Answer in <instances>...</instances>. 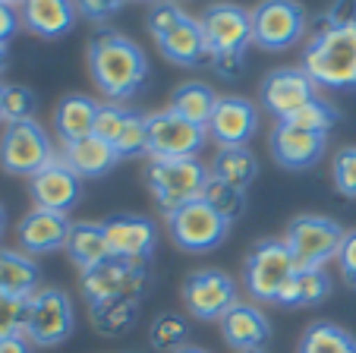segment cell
Wrapping results in <instances>:
<instances>
[{
    "label": "cell",
    "mask_w": 356,
    "mask_h": 353,
    "mask_svg": "<svg viewBox=\"0 0 356 353\" xmlns=\"http://www.w3.org/2000/svg\"><path fill=\"white\" fill-rule=\"evenodd\" d=\"M0 353H32V344H29L26 334L22 338H7L0 340Z\"/></svg>",
    "instance_id": "obj_43"
},
{
    "label": "cell",
    "mask_w": 356,
    "mask_h": 353,
    "mask_svg": "<svg viewBox=\"0 0 356 353\" xmlns=\"http://www.w3.org/2000/svg\"><path fill=\"white\" fill-rule=\"evenodd\" d=\"M168 233L183 253H211L230 233V224L209 205L205 199H195L189 205L168 212Z\"/></svg>",
    "instance_id": "obj_9"
},
{
    "label": "cell",
    "mask_w": 356,
    "mask_h": 353,
    "mask_svg": "<svg viewBox=\"0 0 356 353\" xmlns=\"http://www.w3.org/2000/svg\"><path fill=\"white\" fill-rule=\"evenodd\" d=\"M183 16L186 13H183L180 3H174V0H158V3H152V13H148V32L155 35V41H158L161 35H168Z\"/></svg>",
    "instance_id": "obj_39"
},
{
    "label": "cell",
    "mask_w": 356,
    "mask_h": 353,
    "mask_svg": "<svg viewBox=\"0 0 356 353\" xmlns=\"http://www.w3.org/2000/svg\"><path fill=\"white\" fill-rule=\"evenodd\" d=\"M148 130V148L145 155H152V161H180V158H195L209 139V130L199 123H189L186 117H180L177 111L164 107L145 117Z\"/></svg>",
    "instance_id": "obj_7"
},
{
    "label": "cell",
    "mask_w": 356,
    "mask_h": 353,
    "mask_svg": "<svg viewBox=\"0 0 356 353\" xmlns=\"http://www.w3.org/2000/svg\"><path fill=\"white\" fill-rule=\"evenodd\" d=\"M41 268L32 256L16 249H0V297L29 300L41 290Z\"/></svg>",
    "instance_id": "obj_23"
},
{
    "label": "cell",
    "mask_w": 356,
    "mask_h": 353,
    "mask_svg": "<svg viewBox=\"0 0 356 353\" xmlns=\"http://www.w3.org/2000/svg\"><path fill=\"white\" fill-rule=\"evenodd\" d=\"M101 227H104V237H108L114 259L148 262V256L155 253L158 230L142 214H111V218L101 221Z\"/></svg>",
    "instance_id": "obj_16"
},
{
    "label": "cell",
    "mask_w": 356,
    "mask_h": 353,
    "mask_svg": "<svg viewBox=\"0 0 356 353\" xmlns=\"http://www.w3.org/2000/svg\"><path fill=\"white\" fill-rule=\"evenodd\" d=\"M51 136L38 120L7 123L0 136V167L13 177H35L47 161H54Z\"/></svg>",
    "instance_id": "obj_10"
},
{
    "label": "cell",
    "mask_w": 356,
    "mask_h": 353,
    "mask_svg": "<svg viewBox=\"0 0 356 353\" xmlns=\"http://www.w3.org/2000/svg\"><path fill=\"white\" fill-rule=\"evenodd\" d=\"M309 29L306 10L296 0H262L252 7V45L281 54L302 41Z\"/></svg>",
    "instance_id": "obj_6"
},
{
    "label": "cell",
    "mask_w": 356,
    "mask_h": 353,
    "mask_svg": "<svg viewBox=\"0 0 356 353\" xmlns=\"http://www.w3.org/2000/svg\"><path fill=\"white\" fill-rule=\"evenodd\" d=\"M148 3H158V0H148Z\"/></svg>",
    "instance_id": "obj_50"
},
{
    "label": "cell",
    "mask_w": 356,
    "mask_h": 353,
    "mask_svg": "<svg viewBox=\"0 0 356 353\" xmlns=\"http://www.w3.org/2000/svg\"><path fill=\"white\" fill-rule=\"evenodd\" d=\"M249 353H265V350H249Z\"/></svg>",
    "instance_id": "obj_49"
},
{
    "label": "cell",
    "mask_w": 356,
    "mask_h": 353,
    "mask_svg": "<svg viewBox=\"0 0 356 353\" xmlns=\"http://www.w3.org/2000/svg\"><path fill=\"white\" fill-rule=\"evenodd\" d=\"M209 63L221 76L234 79L243 67V54L252 45V10L240 3H211L199 16Z\"/></svg>",
    "instance_id": "obj_3"
},
{
    "label": "cell",
    "mask_w": 356,
    "mask_h": 353,
    "mask_svg": "<svg viewBox=\"0 0 356 353\" xmlns=\"http://www.w3.org/2000/svg\"><path fill=\"white\" fill-rule=\"evenodd\" d=\"M318 98V86L309 79L302 67H281L271 70L259 86V104L275 117L277 123L290 120L296 111Z\"/></svg>",
    "instance_id": "obj_14"
},
{
    "label": "cell",
    "mask_w": 356,
    "mask_h": 353,
    "mask_svg": "<svg viewBox=\"0 0 356 353\" xmlns=\"http://www.w3.org/2000/svg\"><path fill=\"white\" fill-rule=\"evenodd\" d=\"M0 3H10V7H19L22 0H0Z\"/></svg>",
    "instance_id": "obj_48"
},
{
    "label": "cell",
    "mask_w": 356,
    "mask_h": 353,
    "mask_svg": "<svg viewBox=\"0 0 356 353\" xmlns=\"http://www.w3.org/2000/svg\"><path fill=\"white\" fill-rule=\"evenodd\" d=\"M0 120H3V82H0Z\"/></svg>",
    "instance_id": "obj_47"
},
{
    "label": "cell",
    "mask_w": 356,
    "mask_h": 353,
    "mask_svg": "<svg viewBox=\"0 0 356 353\" xmlns=\"http://www.w3.org/2000/svg\"><path fill=\"white\" fill-rule=\"evenodd\" d=\"M296 353H356V338L334 322H312Z\"/></svg>",
    "instance_id": "obj_31"
},
{
    "label": "cell",
    "mask_w": 356,
    "mask_h": 353,
    "mask_svg": "<svg viewBox=\"0 0 356 353\" xmlns=\"http://www.w3.org/2000/svg\"><path fill=\"white\" fill-rule=\"evenodd\" d=\"M35 111H38V98H35L32 88L3 82V123L35 120Z\"/></svg>",
    "instance_id": "obj_35"
},
{
    "label": "cell",
    "mask_w": 356,
    "mask_h": 353,
    "mask_svg": "<svg viewBox=\"0 0 356 353\" xmlns=\"http://www.w3.org/2000/svg\"><path fill=\"white\" fill-rule=\"evenodd\" d=\"M337 120H341V111H337L331 101L316 98V101H309L302 111H296L293 117H290V120H284V123L300 127V130H309V133H325V136H328L331 130L337 127Z\"/></svg>",
    "instance_id": "obj_33"
},
{
    "label": "cell",
    "mask_w": 356,
    "mask_h": 353,
    "mask_svg": "<svg viewBox=\"0 0 356 353\" xmlns=\"http://www.w3.org/2000/svg\"><path fill=\"white\" fill-rule=\"evenodd\" d=\"M337 268H341L343 281L356 290V230L343 233V243L337 249Z\"/></svg>",
    "instance_id": "obj_41"
},
{
    "label": "cell",
    "mask_w": 356,
    "mask_h": 353,
    "mask_svg": "<svg viewBox=\"0 0 356 353\" xmlns=\"http://www.w3.org/2000/svg\"><path fill=\"white\" fill-rule=\"evenodd\" d=\"M158 51L164 54V61L183 70H195L202 63H209V47H205V35H202L199 19L183 16L168 35L158 38Z\"/></svg>",
    "instance_id": "obj_22"
},
{
    "label": "cell",
    "mask_w": 356,
    "mask_h": 353,
    "mask_svg": "<svg viewBox=\"0 0 356 353\" xmlns=\"http://www.w3.org/2000/svg\"><path fill=\"white\" fill-rule=\"evenodd\" d=\"M29 193H32L35 208L67 214L82 196V177L57 155V158L47 161L35 177H29Z\"/></svg>",
    "instance_id": "obj_15"
},
{
    "label": "cell",
    "mask_w": 356,
    "mask_h": 353,
    "mask_svg": "<svg viewBox=\"0 0 356 353\" xmlns=\"http://www.w3.org/2000/svg\"><path fill=\"white\" fill-rule=\"evenodd\" d=\"M202 199L209 202V205L215 208L224 221H227V224L240 221L243 212H246V189H236V187H230V183H224V180H215V177L209 180V187H205Z\"/></svg>",
    "instance_id": "obj_32"
},
{
    "label": "cell",
    "mask_w": 356,
    "mask_h": 353,
    "mask_svg": "<svg viewBox=\"0 0 356 353\" xmlns=\"http://www.w3.org/2000/svg\"><path fill=\"white\" fill-rule=\"evenodd\" d=\"M296 272V262L290 256L284 240H259L252 246L243 268V284H246L249 297L259 303H277V293L284 290Z\"/></svg>",
    "instance_id": "obj_8"
},
{
    "label": "cell",
    "mask_w": 356,
    "mask_h": 353,
    "mask_svg": "<svg viewBox=\"0 0 356 353\" xmlns=\"http://www.w3.org/2000/svg\"><path fill=\"white\" fill-rule=\"evenodd\" d=\"M343 227L325 214H300L287 224L284 243L293 256L296 268H325L337 259V249L343 243Z\"/></svg>",
    "instance_id": "obj_5"
},
{
    "label": "cell",
    "mask_w": 356,
    "mask_h": 353,
    "mask_svg": "<svg viewBox=\"0 0 356 353\" xmlns=\"http://www.w3.org/2000/svg\"><path fill=\"white\" fill-rule=\"evenodd\" d=\"M26 315H29V300L0 297V340L22 338L26 334Z\"/></svg>",
    "instance_id": "obj_38"
},
{
    "label": "cell",
    "mask_w": 356,
    "mask_h": 353,
    "mask_svg": "<svg viewBox=\"0 0 356 353\" xmlns=\"http://www.w3.org/2000/svg\"><path fill=\"white\" fill-rule=\"evenodd\" d=\"M76 328L73 303L60 287H41L35 297H29L26 315V338L35 347H60L70 340Z\"/></svg>",
    "instance_id": "obj_12"
},
{
    "label": "cell",
    "mask_w": 356,
    "mask_h": 353,
    "mask_svg": "<svg viewBox=\"0 0 356 353\" xmlns=\"http://www.w3.org/2000/svg\"><path fill=\"white\" fill-rule=\"evenodd\" d=\"M70 230H73V221H70L63 212L32 208V212L19 221L16 237H19V246L26 256H44V253L67 249Z\"/></svg>",
    "instance_id": "obj_19"
},
{
    "label": "cell",
    "mask_w": 356,
    "mask_h": 353,
    "mask_svg": "<svg viewBox=\"0 0 356 353\" xmlns=\"http://www.w3.org/2000/svg\"><path fill=\"white\" fill-rule=\"evenodd\" d=\"M63 161L73 167L79 177H101L117 167L120 155L111 142L98 139V136H86V139H76V142H67L63 146Z\"/></svg>",
    "instance_id": "obj_25"
},
{
    "label": "cell",
    "mask_w": 356,
    "mask_h": 353,
    "mask_svg": "<svg viewBox=\"0 0 356 353\" xmlns=\"http://www.w3.org/2000/svg\"><path fill=\"white\" fill-rule=\"evenodd\" d=\"M189 338V322L177 313H161L155 322H152V331H148V340L155 350H168L174 353L177 347H183Z\"/></svg>",
    "instance_id": "obj_34"
},
{
    "label": "cell",
    "mask_w": 356,
    "mask_h": 353,
    "mask_svg": "<svg viewBox=\"0 0 356 353\" xmlns=\"http://www.w3.org/2000/svg\"><path fill=\"white\" fill-rule=\"evenodd\" d=\"M328 293H331V281L325 274V268H296L293 278L277 293V306L284 309L318 306V303L328 300Z\"/></svg>",
    "instance_id": "obj_27"
},
{
    "label": "cell",
    "mask_w": 356,
    "mask_h": 353,
    "mask_svg": "<svg viewBox=\"0 0 356 353\" xmlns=\"http://www.w3.org/2000/svg\"><path fill=\"white\" fill-rule=\"evenodd\" d=\"M19 10L10 7V3H0V45H10V38L19 32Z\"/></svg>",
    "instance_id": "obj_42"
},
{
    "label": "cell",
    "mask_w": 356,
    "mask_h": 353,
    "mask_svg": "<svg viewBox=\"0 0 356 353\" xmlns=\"http://www.w3.org/2000/svg\"><path fill=\"white\" fill-rule=\"evenodd\" d=\"M148 287V262L108 259L95 265L92 272H82V297L88 306L108 300H142Z\"/></svg>",
    "instance_id": "obj_11"
},
{
    "label": "cell",
    "mask_w": 356,
    "mask_h": 353,
    "mask_svg": "<svg viewBox=\"0 0 356 353\" xmlns=\"http://www.w3.org/2000/svg\"><path fill=\"white\" fill-rule=\"evenodd\" d=\"M3 230H7V208L0 205V237H3Z\"/></svg>",
    "instance_id": "obj_46"
},
{
    "label": "cell",
    "mask_w": 356,
    "mask_h": 353,
    "mask_svg": "<svg viewBox=\"0 0 356 353\" xmlns=\"http://www.w3.org/2000/svg\"><path fill=\"white\" fill-rule=\"evenodd\" d=\"M268 146H271V158L281 167H287V171H306V167H316L325 158L328 136L290 127V123H277L271 130Z\"/></svg>",
    "instance_id": "obj_18"
},
{
    "label": "cell",
    "mask_w": 356,
    "mask_h": 353,
    "mask_svg": "<svg viewBox=\"0 0 356 353\" xmlns=\"http://www.w3.org/2000/svg\"><path fill=\"white\" fill-rule=\"evenodd\" d=\"M209 171L215 180H224L236 189H246V187H252V180L259 177V161L246 146L218 148V155H215Z\"/></svg>",
    "instance_id": "obj_29"
},
{
    "label": "cell",
    "mask_w": 356,
    "mask_h": 353,
    "mask_svg": "<svg viewBox=\"0 0 356 353\" xmlns=\"http://www.w3.org/2000/svg\"><path fill=\"white\" fill-rule=\"evenodd\" d=\"M205 130L221 148L249 146L259 130V111L252 101L240 98V95H224Z\"/></svg>",
    "instance_id": "obj_17"
},
{
    "label": "cell",
    "mask_w": 356,
    "mask_h": 353,
    "mask_svg": "<svg viewBox=\"0 0 356 353\" xmlns=\"http://www.w3.org/2000/svg\"><path fill=\"white\" fill-rule=\"evenodd\" d=\"M76 0H22L19 19L22 29H29L38 38H63L76 26Z\"/></svg>",
    "instance_id": "obj_21"
},
{
    "label": "cell",
    "mask_w": 356,
    "mask_h": 353,
    "mask_svg": "<svg viewBox=\"0 0 356 353\" xmlns=\"http://www.w3.org/2000/svg\"><path fill=\"white\" fill-rule=\"evenodd\" d=\"M221 95L209 86V82H183V86L174 88L170 95V111H177L180 117H186L189 123H199V127H209L211 113H215Z\"/></svg>",
    "instance_id": "obj_28"
},
{
    "label": "cell",
    "mask_w": 356,
    "mask_h": 353,
    "mask_svg": "<svg viewBox=\"0 0 356 353\" xmlns=\"http://www.w3.org/2000/svg\"><path fill=\"white\" fill-rule=\"evenodd\" d=\"M211 180V171L199 158H180V161H152L145 171V183L161 205V212H177L189 202L202 199L205 187Z\"/></svg>",
    "instance_id": "obj_4"
},
{
    "label": "cell",
    "mask_w": 356,
    "mask_h": 353,
    "mask_svg": "<svg viewBox=\"0 0 356 353\" xmlns=\"http://www.w3.org/2000/svg\"><path fill=\"white\" fill-rule=\"evenodd\" d=\"M129 0H76V13L88 22H108L127 7Z\"/></svg>",
    "instance_id": "obj_40"
},
{
    "label": "cell",
    "mask_w": 356,
    "mask_h": 353,
    "mask_svg": "<svg viewBox=\"0 0 356 353\" xmlns=\"http://www.w3.org/2000/svg\"><path fill=\"white\" fill-rule=\"evenodd\" d=\"M7 67H10V47L0 45V76L7 73Z\"/></svg>",
    "instance_id": "obj_44"
},
{
    "label": "cell",
    "mask_w": 356,
    "mask_h": 353,
    "mask_svg": "<svg viewBox=\"0 0 356 353\" xmlns=\"http://www.w3.org/2000/svg\"><path fill=\"white\" fill-rule=\"evenodd\" d=\"M174 353H211V350H205V347H195V344H183V347H177Z\"/></svg>",
    "instance_id": "obj_45"
},
{
    "label": "cell",
    "mask_w": 356,
    "mask_h": 353,
    "mask_svg": "<svg viewBox=\"0 0 356 353\" xmlns=\"http://www.w3.org/2000/svg\"><path fill=\"white\" fill-rule=\"evenodd\" d=\"M309 79L328 92L356 88V0H334L302 45Z\"/></svg>",
    "instance_id": "obj_1"
},
{
    "label": "cell",
    "mask_w": 356,
    "mask_h": 353,
    "mask_svg": "<svg viewBox=\"0 0 356 353\" xmlns=\"http://www.w3.org/2000/svg\"><path fill=\"white\" fill-rule=\"evenodd\" d=\"M67 256L79 272H92L95 265L114 259L108 246V237H104V227L98 221H76L67 240Z\"/></svg>",
    "instance_id": "obj_26"
},
{
    "label": "cell",
    "mask_w": 356,
    "mask_h": 353,
    "mask_svg": "<svg viewBox=\"0 0 356 353\" xmlns=\"http://www.w3.org/2000/svg\"><path fill=\"white\" fill-rule=\"evenodd\" d=\"M221 338L236 353L265 350V344L271 340V322L259 306L236 300L221 319Z\"/></svg>",
    "instance_id": "obj_20"
},
{
    "label": "cell",
    "mask_w": 356,
    "mask_h": 353,
    "mask_svg": "<svg viewBox=\"0 0 356 353\" xmlns=\"http://www.w3.org/2000/svg\"><path fill=\"white\" fill-rule=\"evenodd\" d=\"M98 101L88 98V95H67L60 98V104L54 107V130L57 139L67 146V142L86 139L95 133V120H98Z\"/></svg>",
    "instance_id": "obj_24"
},
{
    "label": "cell",
    "mask_w": 356,
    "mask_h": 353,
    "mask_svg": "<svg viewBox=\"0 0 356 353\" xmlns=\"http://www.w3.org/2000/svg\"><path fill=\"white\" fill-rule=\"evenodd\" d=\"M129 113H133V107H127V104H101L92 136H98V139H104V142H111V146H114V142L120 139L123 127H127Z\"/></svg>",
    "instance_id": "obj_37"
},
{
    "label": "cell",
    "mask_w": 356,
    "mask_h": 353,
    "mask_svg": "<svg viewBox=\"0 0 356 353\" xmlns=\"http://www.w3.org/2000/svg\"><path fill=\"white\" fill-rule=\"evenodd\" d=\"M139 303L142 300H108V303H95L88 306V315H92V325L98 334L104 338H120L139 319Z\"/></svg>",
    "instance_id": "obj_30"
},
{
    "label": "cell",
    "mask_w": 356,
    "mask_h": 353,
    "mask_svg": "<svg viewBox=\"0 0 356 353\" xmlns=\"http://www.w3.org/2000/svg\"><path fill=\"white\" fill-rule=\"evenodd\" d=\"M88 73L111 104H127L145 88L148 57L133 38L104 29L88 41Z\"/></svg>",
    "instance_id": "obj_2"
},
{
    "label": "cell",
    "mask_w": 356,
    "mask_h": 353,
    "mask_svg": "<svg viewBox=\"0 0 356 353\" xmlns=\"http://www.w3.org/2000/svg\"><path fill=\"white\" fill-rule=\"evenodd\" d=\"M331 180L341 196L356 199V146H343L331 158Z\"/></svg>",
    "instance_id": "obj_36"
},
{
    "label": "cell",
    "mask_w": 356,
    "mask_h": 353,
    "mask_svg": "<svg viewBox=\"0 0 356 353\" xmlns=\"http://www.w3.org/2000/svg\"><path fill=\"white\" fill-rule=\"evenodd\" d=\"M236 303V281L221 268H202L183 281V306L199 322H221Z\"/></svg>",
    "instance_id": "obj_13"
}]
</instances>
